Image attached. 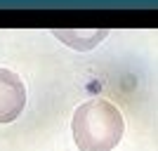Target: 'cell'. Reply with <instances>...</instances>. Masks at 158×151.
Masks as SVG:
<instances>
[{"label":"cell","mask_w":158,"mask_h":151,"mask_svg":"<svg viewBox=\"0 0 158 151\" xmlns=\"http://www.w3.org/2000/svg\"><path fill=\"white\" fill-rule=\"evenodd\" d=\"M71 132L78 151H111L123 139L125 120L116 104L94 97L76 109Z\"/></svg>","instance_id":"obj_1"},{"label":"cell","mask_w":158,"mask_h":151,"mask_svg":"<svg viewBox=\"0 0 158 151\" xmlns=\"http://www.w3.org/2000/svg\"><path fill=\"white\" fill-rule=\"evenodd\" d=\"M26 106V87L10 69H0V125L12 123Z\"/></svg>","instance_id":"obj_2"},{"label":"cell","mask_w":158,"mask_h":151,"mask_svg":"<svg viewBox=\"0 0 158 151\" xmlns=\"http://www.w3.org/2000/svg\"><path fill=\"white\" fill-rule=\"evenodd\" d=\"M59 40H64L66 45L76 47V50H90V47L99 45L106 38L109 31H52Z\"/></svg>","instance_id":"obj_3"}]
</instances>
